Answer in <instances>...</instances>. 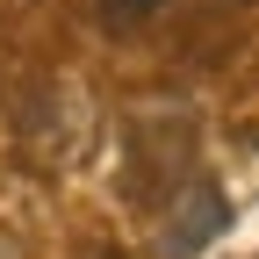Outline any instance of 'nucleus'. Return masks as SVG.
Segmentation results:
<instances>
[{
  "label": "nucleus",
  "instance_id": "nucleus-1",
  "mask_svg": "<svg viewBox=\"0 0 259 259\" xmlns=\"http://www.w3.org/2000/svg\"><path fill=\"white\" fill-rule=\"evenodd\" d=\"M15 130H22V158L29 166L65 173V166H79L87 144H94V101H87L79 79H36L22 94Z\"/></svg>",
  "mask_w": 259,
  "mask_h": 259
},
{
  "label": "nucleus",
  "instance_id": "nucleus-2",
  "mask_svg": "<svg viewBox=\"0 0 259 259\" xmlns=\"http://www.w3.org/2000/svg\"><path fill=\"white\" fill-rule=\"evenodd\" d=\"M223 223H231L223 187H216V180H194V187H180V194H173L166 223L151 231V259H194L209 238H223Z\"/></svg>",
  "mask_w": 259,
  "mask_h": 259
},
{
  "label": "nucleus",
  "instance_id": "nucleus-3",
  "mask_svg": "<svg viewBox=\"0 0 259 259\" xmlns=\"http://www.w3.org/2000/svg\"><path fill=\"white\" fill-rule=\"evenodd\" d=\"M151 8H166V0H101V15L122 29V22H137V15H151Z\"/></svg>",
  "mask_w": 259,
  "mask_h": 259
},
{
  "label": "nucleus",
  "instance_id": "nucleus-4",
  "mask_svg": "<svg viewBox=\"0 0 259 259\" xmlns=\"http://www.w3.org/2000/svg\"><path fill=\"white\" fill-rule=\"evenodd\" d=\"M0 259H15V245H8V238H0Z\"/></svg>",
  "mask_w": 259,
  "mask_h": 259
}]
</instances>
